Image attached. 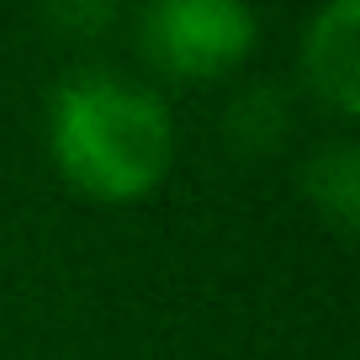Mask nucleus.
Listing matches in <instances>:
<instances>
[{
  "label": "nucleus",
  "mask_w": 360,
  "mask_h": 360,
  "mask_svg": "<svg viewBox=\"0 0 360 360\" xmlns=\"http://www.w3.org/2000/svg\"><path fill=\"white\" fill-rule=\"evenodd\" d=\"M48 148L58 175L90 202H138L165 180L175 133L154 90L112 69H79L53 90Z\"/></svg>",
  "instance_id": "f257e3e1"
},
{
  "label": "nucleus",
  "mask_w": 360,
  "mask_h": 360,
  "mask_svg": "<svg viewBox=\"0 0 360 360\" xmlns=\"http://www.w3.org/2000/svg\"><path fill=\"white\" fill-rule=\"evenodd\" d=\"M43 6H48V22L69 37H96L117 16V0H43Z\"/></svg>",
  "instance_id": "39448f33"
},
{
  "label": "nucleus",
  "mask_w": 360,
  "mask_h": 360,
  "mask_svg": "<svg viewBox=\"0 0 360 360\" xmlns=\"http://www.w3.org/2000/svg\"><path fill=\"white\" fill-rule=\"evenodd\" d=\"M249 0H148L143 48L175 79H217L255 48Z\"/></svg>",
  "instance_id": "f03ea898"
},
{
  "label": "nucleus",
  "mask_w": 360,
  "mask_h": 360,
  "mask_svg": "<svg viewBox=\"0 0 360 360\" xmlns=\"http://www.w3.org/2000/svg\"><path fill=\"white\" fill-rule=\"evenodd\" d=\"M307 180H313V196L328 207V212L339 217V223H355V202H360V165H355V154L349 148H328L323 159H318L313 169H307Z\"/></svg>",
  "instance_id": "20e7f679"
},
{
  "label": "nucleus",
  "mask_w": 360,
  "mask_h": 360,
  "mask_svg": "<svg viewBox=\"0 0 360 360\" xmlns=\"http://www.w3.org/2000/svg\"><path fill=\"white\" fill-rule=\"evenodd\" d=\"M355 0H334L307 32V75L339 112L360 106V43H355Z\"/></svg>",
  "instance_id": "7ed1b4c3"
}]
</instances>
